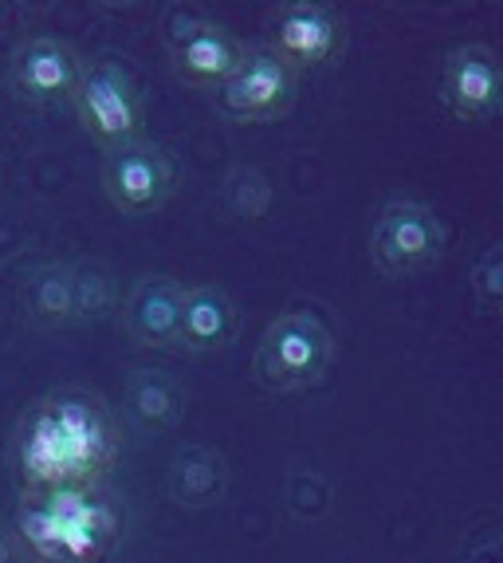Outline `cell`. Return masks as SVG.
<instances>
[{"mask_svg": "<svg viewBox=\"0 0 503 563\" xmlns=\"http://www.w3.org/2000/svg\"><path fill=\"white\" fill-rule=\"evenodd\" d=\"M122 453V430L103 395L59 386L20 413L16 465L24 488H103Z\"/></svg>", "mask_w": 503, "mask_h": 563, "instance_id": "6da1fadb", "label": "cell"}, {"mask_svg": "<svg viewBox=\"0 0 503 563\" xmlns=\"http://www.w3.org/2000/svg\"><path fill=\"white\" fill-rule=\"evenodd\" d=\"M122 508L103 488H24L16 536L40 563H107L122 540Z\"/></svg>", "mask_w": 503, "mask_h": 563, "instance_id": "7a4b0ae2", "label": "cell"}, {"mask_svg": "<svg viewBox=\"0 0 503 563\" xmlns=\"http://www.w3.org/2000/svg\"><path fill=\"white\" fill-rule=\"evenodd\" d=\"M331 363H335V331L326 328L318 311L291 308L264 328L252 375L271 395H299L323 383Z\"/></svg>", "mask_w": 503, "mask_h": 563, "instance_id": "3957f363", "label": "cell"}, {"mask_svg": "<svg viewBox=\"0 0 503 563\" xmlns=\"http://www.w3.org/2000/svg\"><path fill=\"white\" fill-rule=\"evenodd\" d=\"M71 111L83 126V134L114 151L126 142L146 139V107H142V91L134 87L131 71L114 59H94L83 67V79L71 95Z\"/></svg>", "mask_w": 503, "mask_h": 563, "instance_id": "277c9868", "label": "cell"}, {"mask_svg": "<svg viewBox=\"0 0 503 563\" xmlns=\"http://www.w3.org/2000/svg\"><path fill=\"white\" fill-rule=\"evenodd\" d=\"M445 221L417 198H390L370 225V261L390 280L413 276L445 256Z\"/></svg>", "mask_w": 503, "mask_h": 563, "instance_id": "5b68a950", "label": "cell"}, {"mask_svg": "<svg viewBox=\"0 0 503 563\" xmlns=\"http://www.w3.org/2000/svg\"><path fill=\"white\" fill-rule=\"evenodd\" d=\"M103 194L126 217L158 213L178 194V162L149 139L114 146L103 158Z\"/></svg>", "mask_w": 503, "mask_h": 563, "instance_id": "8992f818", "label": "cell"}, {"mask_svg": "<svg viewBox=\"0 0 503 563\" xmlns=\"http://www.w3.org/2000/svg\"><path fill=\"white\" fill-rule=\"evenodd\" d=\"M166 36L169 64H174L178 79L205 87V91H216V87L228 84L236 76V67L244 64V52H248L224 24H216L209 16H193V12H174Z\"/></svg>", "mask_w": 503, "mask_h": 563, "instance_id": "52a82bcc", "label": "cell"}, {"mask_svg": "<svg viewBox=\"0 0 503 563\" xmlns=\"http://www.w3.org/2000/svg\"><path fill=\"white\" fill-rule=\"evenodd\" d=\"M299 76L271 47H248L244 64L224 87H216V107L233 122H271L295 107Z\"/></svg>", "mask_w": 503, "mask_h": 563, "instance_id": "ba28073f", "label": "cell"}, {"mask_svg": "<svg viewBox=\"0 0 503 563\" xmlns=\"http://www.w3.org/2000/svg\"><path fill=\"white\" fill-rule=\"evenodd\" d=\"M87 59L79 47L59 36H29L12 47L9 84L20 103L29 107H59L71 103L75 87L83 79Z\"/></svg>", "mask_w": 503, "mask_h": 563, "instance_id": "9c48e42d", "label": "cell"}, {"mask_svg": "<svg viewBox=\"0 0 503 563\" xmlns=\"http://www.w3.org/2000/svg\"><path fill=\"white\" fill-rule=\"evenodd\" d=\"M181 303L186 288L169 273H142L122 303V331L146 351L181 355Z\"/></svg>", "mask_w": 503, "mask_h": 563, "instance_id": "30bf717a", "label": "cell"}, {"mask_svg": "<svg viewBox=\"0 0 503 563\" xmlns=\"http://www.w3.org/2000/svg\"><path fill=\"white\" fill-rule=\"evenodd\" d=\"M440 99L460 122L495 119L503 99L500 59L488 44H460L445 56L440 67Z\"/></svg>", "mask_w": 503, "mask_h": 563, "instance_id": "8fae6325", "label": "cell"}, {"mask_svg": "<svg viewBox=\"0 0 503 563\" xmlns=\"http://www.w3.org/2000/svg\"><path fill=\"white\" fill-rule=\"evenodd\" d=\"M346 40L343 20L326 4H288L276 16L271 29V52L291 67V71H308V67H323L338 56V47Z\"/></svg>", "mask_w": 503, "mask_h": 563, "instance_id": "7c38bea8", "label": "cell"}, {"mask_svg": "<svg viewBox=\"0 0 503 563\" xmlns=\"http://www.w3.org/2000/svg\"><path fill=\"white\" fill-rule=\"evenodd\" d=\"M186 383L174 371L161 366H134L126 375V395H122V413L142 438H161V433L178 430L186 418Z\"/></svg>", "mask_w": 503, "mask_h": 563, "instance_id": "4fadbf2b", "label": "cell"}, {"mask_svg": "<svg viewBox=\"0 0 503 563\" xmlns=\"http://www.w3.org/2000/svg\"><path fill=\"white\" fill-rule=\"evenodd\" d=\"M241 335V308L224 284H193L181 303V355H216Z\"/></svg>", "mask_w": 503, "mask_h": 563, "instance_id": "5bb4252c", "label": "cell"}, {"mask_svg": "<svg viewBox=\"0 0 503 563\" xmlns=\"http://www.w3.org/2000/svg\"><path fill=\"white\" fill-rule=\"evenodd\" d=\"M228 485H233V470H228V457L216 445L193 442V445H181L169 457L166 488L181 508H193V512L216 508L228 497Z\"/></svg>", "mask_w": 503, "mask_h": 563, "instance_id": "9a60e30c", "label": "cell"}, {"mask_svg": "<svg viewBox=\"0 0 503 563\" xmlns=\"http://www.w3.org/2000/svg\"><path fill=\"white\" fill-rule=\"evenodd\" d=\"M67 280H71V328L103 323L119 303V276L111 264L94 256H79L67 264Z\"/></svg>", "mask_w": 503, "mask_h": 563, "instance_id": "2e32d148", "label": "cell"}, {"mask_svg": "<svg viewBox=\"0 0 503 563\" xmlns=\"http://www.w3.org/2000/svg\"><path fill=\"white\" fill-rule=\"evenodd\" d=\"M24 320L36 331L71 328V280L64 261H47L32 268L24 284Z\"/></svg>", "mask_w": 503, "mask_h": 563, "instance_id": "e0dca14e", "label": "cell"}, {"mask_svg": "<svg viewBox=\"0 0 503 563\" xmlns=\"http://www.w3.org/2000/svg\"><path fill=\"white\" fill-rule=\"evenodd\" d=\"M271 198H276V189H271L268 174L260 166H248V162H236L221 181V201L241 221H260L271 209Z\"/></svg>", "mask_w": 503, "mask_h": 563, "instance_id": "ac0fdd59", "label": "cell"}, {"mask_svg": "<svg viewBox=\"0 0 503 563\" xmlns=\"http://www.w3.org/2000/svg\"><path fill=\"white\" fill-rule=\"evenodd\" d=\"M283 505H288V512L299 525H315V520H323L335 508V488H331L326 473L295 465L288 473V485H283Z\"/></svg>", "mask_w": 503, "mask_h": 563, "instance_id": "d6986e66", "label": "cell"}, {"mask_svg": "<svg viewBox=\"0 0 503 563\" xmlns=\"http://www.w3.org/2000/svg\"><path fill=\"white\" fill-rule=\"evenodd\" d=\"M472 300L480 303L484 311H500L503 300V261H500V249L488 244L484 256L472 264Z\"/></svg>", "mask_w": 503, "mask_h": 563, "instance_id": "ffe728a7", "label": "cell"}, {"mask_svg": "<svg viewBox=\"0 0 503 563\" xmlns=\"http://www.w3.org/2000/svg\"><path fill=\"white\" fill-rule=\"evenodd\" d=\"M0 563H32L29 548L20 544L16 528H9L4 520H0Z\"/></svg>", "mask_w": 503, "mask_h": 563, "instance_id": "44dd1931", "label": "cell"}, {"mask_svg": "<svg viewBox=\"0 0 503 563\" xmlns=\"http://www.w3.org/2000/svg\"><path fill=\"white\" fill-rule=\"evenodd\" d=\"M36 563H40V560H36Z\"/></svg>", "mask_w": 503, "mask_h": 563, "instance_id": "7402d4cb", "label": "cell"}]
</instances>
